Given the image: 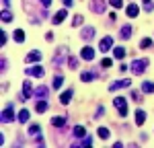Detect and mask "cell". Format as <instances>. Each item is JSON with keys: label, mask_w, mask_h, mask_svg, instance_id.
Instances as JSON below:
<instances>
[{"label": "cell", "mask_w": 154, "mask_h": 148, "mask_svg": "<svg viewBox=\"0 0 154 148\" xmlns=\"http://www.w3.org/2000/svg\"><path fill=\"white\" fill-rule=\"evenodd\" d=\"M91 11L103 14V12H105V2H103V0H93V2H91Z\"/></svg>", "instance_id": "6"}, {"label": "cell", "mask_w": 154, "mask_h": 148, "mask_svg": "<svg viewBox=\"0 0 154 148\" xmlns=\"http://www.w3.org/2000/svg\"><path fill=\"white\" fill-rule=\"evenodd\" d=\"M111 45H113V39L107 35V37H103V39H101V43H99V49H101V51H109V49H111Z\"/></svg>", "instance_id": "8"}, {"label": "cell", "mask_w": 154, "mask_h": 148, "mask_svg": "<svg viewBox=\"0 0 154 148\" xmlns=\"http://www.w3.org/2000/svg\"><path fill=\"white\" fill-rule=\"evenodd\" d=\"M121 37H123V39H130V37H131V27H130V25L121 27Z\"/></svg>", "instance_id": "24"}, {"label": "cell", "mask_w": 154, "mask_h": 148, "mask_svg": "<svg viewBox=\"0 0 154 148\" xmlns=\"http://www.w3.org/2000/svg\"><path fill=\"white\" fill-rule=\"evenodd\" d=\"M37 144H39V146H43V144H45V142H43V136H37Z\"/></svg>", "instance_id": "38"}, {"label": "cell", "mask_w": 154, "mask_h": 148, "mask_svg": "<svg viewBox=\"0 0 154 148\" xmlns=\"http://www.w3.org/2000/svg\"><path fill=\"white\" fill-rule=\"evenodd\" d=\"M68 17V11L66 8H62V11H58L56 14H54V25H60V23H64V19Z\"/></svg>", "instance_id": "10"}, {"label": "cell", "mask_w": 154, "mask_h": 148, "mask_svg": "<svg viewBox=\"0 0 154 148\" xmlns=\"http://www.w3.org/2000/svg\"><path fill=\"white\" fill-rule=\"evenodd\" d=\"M6 68H8V62H6V58H2V72H6Z\"/></svg>", "instance_id": "37"}, {"label": "cell", "mask_w": 154, "mask_h": 148, "mask_svg": "<svg viewBox=\"0 0 154 148\" xmlns=\"http://www.w3.org/2000/svg\"><path fill=\"white\" fill-rule=\"evenodd\" d=\"M113 56H115V58H123V56H125V49L123 48H115L113 49Z\"/></svg>", "instance_id": "31"}, {"label": "cell", "mask_w": 154, "mask_h": 148, "mask_svg": "<svg viewBox=\"0 0 154 148\" xmlns=\"http://www.w3.org/2000/svg\"><path fill=\"white\" fill-rule=\"evenodd\" d=\"M95 27H84L82 31H80V37H82L84 41H91V39H93V37H95Z\"/></svg>", "instance_id": "7"}, {"label": "cell", "mask_w": 154, "mask_h": 148, "mask_svg": "<svg viewBox=\"0 0 154 148\" xmlns=\"http://www.w3.org/2000/svg\"><path fill=\"white\" fill-rule=\"evenodd\" d=\"M131 80L130 78H123V80H117V82H111L109 85V91H117V88H130Z\"/></svg>", "instance_id": "4"}, {"label": "cell", "mask_w": 154, "mask_h": 148, "mask_svg": "<svg viewBox=\"0 0 154 148\" xmlns=\"http://www.w3.org/2000/svg\"><path fill=\"white\" fill-rule=\"evenodd\" d=\"M41 4H43L45 8H49V4H51V0H41Z\"/></svg>", "instance_id": "39"}, {"label": "cell", "mask_w": 154, "mask_h": 148, "mask_svg": "<svg viewBox=\"0 0 154 148\" xmlns=\"http://www.w3.org/2000/svg\"><path fill=\"white\" fill-rule=\"evenodd\" d=\"M39 60H41V51H37V49L29 51V54H27V58H25V62H27V64H37Z\"/></svg>", "instance_id": "5"}, {"label": "cell", "mask_w": 154, "mask_h": 148, "mask_svg": "<svg viewBox=\"0 0 154 148\" xmlns=\"http://www.w3.org/2000/svg\"><path fill=\"white\" fill-rule=\"evenodd\" d=\"M144 2H150V0H144Z\"/></svg>", "instance_id": "41"}, {"label": "cell", "mask_w": 154, "mask_h": 148, "mask_svg": "<svg viewBox=\"0 0 154 148\" xmlns=\"http://www.w3.org/2000/svg\"><path fill=\"white\" fill-rule=\"evenodd\" d=\"M82 17H80V14H76V17H74V25H76V27H78V25H82Z\"/></svg>", "instance_id": "35"}, {"label": "cell", "mask_w": 154, "mask_h": 148, "mask_svg": "<svg viewBox=\"0 0 154 148\" xmlns=\"http://www.w3.org/2000/svg\"><path fill=\"white\" fill-rule=\"evenodd\" d=\"M29 134L39 136V125H37V123H33V125H29Z\"/></svg>", "instance_id": "32"}, {"label": "cell", "mask_w": 154, "mask_h": 148, "mask_svg": "<svg viewBox=\"0 0 154 148\" xmlns=\"http://www.w3.org/2000/svg\"><path fill=\"white\" fill-rule=\"evenodd\" d=\"M27 74H31V76H43V68L41 66H33V68H27Z\"/></svg>", "instance_id": "14"}, {"label": "cell", "mask_w": 154, "mask_h": 148, "mask_svg": "<svg viewBox=\"0 0 154 148\" xmlns=\"http://www.w3.org/2000/svg\"><path fill=\"white\" fill-rule=\"evenodd\" d=\"M35 109L37 113H45V111L49 109V105H48V101H37V105H35Z\"/></svg>", "instance_id": "17"}, {"label": "cell", "mask_w": 154, "mask_h": 148, "mask_svg": "<svg viewBox=\"0 0 154 148\" xmlns=\"http://www.w3.org/2000/svg\"><path fill=\"white\" fill-rule=\"evenodd\" d=\"M12 21V12L8 8H2V23H11Z\"/></svg>", "instance_id": "21"}, {"label": "cell", "mask_w": 154, "mask_h": 148, "mask_svg": "<svg viewBox=\"0 0 154 148\" xmlns=\"http://www.w3.org/2000/svg\"><path fill=\"white\" fill-rule=\"evenodd\" d=\"M12 37H14V41H17V43H23V39H25V31H23V29H17Z\"/></svg>", "instance_id": "22"}, {"label": "cell", "mask_w": 154, "mask_h": 148, "mask_svg": "<svg viewBox=\"0 0 154 148\" xmlns=\"http://www.w3.org/2000/svg\"><path fill=\"white\" fill-rule=\"evenodd\" d=\"M146 68H148V60H134L131 62V72L134 74H144Z\"/></svg>", "instance_id": "2"}, {"label": "cell", "mask_w": 154, "mask_h": 148, "mask_svg": "<svg viewBox=\"0 0 154 148\" xmlns=\"http://www.w3.org/2000/svg\"><path fill=\"white\" fill-rule=\"evenodd\" d=\"M125 12H128V17H130V19H136V17L140 14V8H138L136 4H130V6L125 8Z\"/></svg>", "instance_id": "13"}, {"label": "cell", "mask_w": 154, "mask_h": 148, "mask_svg": "<svg viewBox=\"0 0 154 148\" xmlns=\"http://www.w3.org/2000/svg\"><path fill=\"white\" fill-rule=\"evenodd\" d=\"M64 4H66V6H72V0H64Z\"/></svg>", "instance_id": "40"}, {"label": "cell", "mask_w": 154, "mask_h": 148, "mask_svg": "<svg viewBox=\"0 0 154 148\" xmlns=\"http://www.w3.org/2000/svg\"><path fill=\"white\" fill-rule=\"evenodd\" d=\"M80 58H82V60H95V49L88 48V45H86V48H82V51H80Z\"/></svg>", "instance_id": "9"}, {"label": "cell", "mask_w": 154, "mask_h": 148, "mask_svg": "<svg viewBox=\"0 0 154 148\" xmlns=\"http://www.w3.org/2000/svg\"><path fill=\"white\" fill-rule=\"evenodd\" d=\"M97 134H99V138H103V140H107V138H109V130H107V128H99V132H97Z\"/></svg>", "instance_id": "27"}, {"label": "cell", "mask_w": 154, "mask_h": 148, "mask_svg": "<svg viewBox=\"0 0 154 148\" xmlns=\"http://www.w3.org/2000/svg\"><path fill=\"white\" fill-rule=\"evenodd\" d=\"M91 144H93V138H91V136H84L82 142H76L74 146H91Z\"/></svg>", "instance_id": "25"}, {"label": "cell", "mask_w": 154, "mask_h": 148, "mask_svg": "<svg viewBox=\"0 0 154 148\" xmlns=\"http://www.w3.org/2000/svg\"><path fill=\"white\" fill-rule=\"evenodd\" d=\"M144 122H146V113H144L142 109H138L136 111V123H138V125H144Z\"/></svg>", "instance_id": "18"}, {"label": "cell", "mask_w": 154, "mask_h": 148, "mask_svg": "<svg viewBox=\"0 0 154 148\" xmlns=\"http://www.w3.org/2000/svg\"><path fill=\"white\" fill-rule=\"evenodd\" d=\"M35 93H33V86H31V82L29 80H25L23 82V97H33Z\"/></svg>", "instance_id": "12"}, {"label": "cell", "mask_w": 154, "mask_h": 148, "mask_svg": "<svg viewBox=\"0 0 154 148\" xmlns=\"http://www.w3.org/2000/svg\"><path fill=\"white\" fill-rule=\"evenodd\" d=\"M144 8H146V11H154V4L152 2H144Z\"/></svg>", "instance_id": "36"}, {"label": "cell", "mask_w": 154, "mask_h": 148, "mask_svg": "<svg viewBox=\"0 0 154 148\" xmlns=\"http://www.w3.org/2000/svg\"><path fill=\"white\" fill-rule=\"evenodd\" d=\"M142 91H144V93H154V82L144 80V82H142Z\"/></svg>", "instance_id": "20"}, {"label": "cell", "mask_w": 154, "mask_h": 148, "mask_svg": "<svg viewBox=\"0 0 154 148\" xmlns=\"http://www.w3.org/2000/svg\"><path fill=\"white\" fill-rule=\"evenodd\" d=\"M74 136H76V138H84V128L82 125H76V128H74Z\"/></svg>", "instance_id": "28"}, {"label": "cell", "mask_w": 154, "mask_h": 148, "mask_svg": "<svg viewBox=\"0 0 154 148\" xmlns=\"http://www.w3.org/2000/svg\"><path fill=\"white\" fill-rule=\"evenodd\" d=\"M111 64H113V60H111V58H105V60L101 62V66H103V68H109Z\"/></svg>", "instance_id": "33"}, {"label": "cell", "mask_w": 154, "mask_h": 148, "mask_svg": "<svg viewBox=\"0 0 154 148\" xmlns=\"http://www.w3.org/2000/svg\"><path fill=\"white\" fill-rule=\"evenodd\" d=\"M12 119H14V109H12V105H6V107L2 109V122L11 123Z\"/></svg>", "instance_id": "3"}, {"label": "cell", "mask_w": 154, "mask_h": 148, "mask_svg": "<svg viewBox=\"0 0 154 148\" xmlns=\"http://www.w3.org/2000/svg\"><path fill=\"white\" fill-rule=\"evenodd\" d=\"M48 95H49V88H48V86H39V88L35 91V97H39V99H43V97L48 99Z\"/></svg>", "instance_id": "16"}, {"label": "cell", "mask_w": 154, "mask_h": 148, "mask_svg": "<svg viewBox=\"0 0 154 148\" xmlns=\"http://www.w3.org/2000/svg\"><path fill=\"white\" fill-rule=\"evenodd\" d=\"M19 122L21 123L29 122V109H21V113H19Z\"/></svg>", "instance_id": "23"}, {"label": "cell", "mask_w": 154, "mask_h": 148, "mask_svg": "<svg viewBox=\"0 0 154 148\" xmlns=\"http://www.w3.org/2000/svg\"><path fill=\"white\" fill-rule=\"evenodd\" d=\"M121 4H123V0H111V6L113 8H121Z\"/></svg>", "instance_id": "34"}, {"label": "cell", "mask_w": 154, "mask_h": 148, "mask_svg": "<svg viewBox=\"0 0 154 148\" xmlns=\"http://www.w3.org/2000/svg\"><path fill=\"white\" fill-rule=\"evenodd\" d=\"M95 78H97V74L91 72V70H86V72L80 74V80H82V82H91V80H95Z\"/></svg>", "instance_id": "15"}, {"label": "cell", "mask_w": 154, "mask_h": 148, "mask_svg": "<svg viewBox=\"0 0 154 148\" xmlns=\"http://www.w3.org/2000/svg\"><path fill=\"white\" fill-rule=\"evenodd\" d=\"M113 105L117 107V111H119V115H121V117H125V115H128V99H123V97H115Z\"/></svg>", "instance_id": "1"}, {"label": "cell", "mask_w": 154, "mask_h": 148, "mask_svg": "<svg viewBox=\"0 0 154 148\" xmlns=\"http://www.w3.org/2000/svg\"><path fill=\"white\" fill-rule=\"evenodd\" d=\"M51 125H56V128H64V125H66V117H54V119H51Z\"/></svg>", "instance_id": "19"}, {"label": "cell", "mask_w": 154, "mask_h": 148, "mask_svg": "<svg viewBox=\"0 0 154 148\" xmlns=\"http://www.w3.org/2000/svg\"><path fill=\"white\" fill-rule=\"evenodd\" d=\"M150 45H152V39H150V37H144L142 41H140V48H150Z\"/></svg>", "instance_id": "30"}, {"label": "cell", "mask_w": 154, "mask_h": 148, "mask_svg": "<svg viewBox=\"0 0 154 148\" xmlns=\"http://www.w3.org/2000/svg\"><path fill=\"white\" fill-rule=\"evenodd\" d=\"M68 66H70L72 70H76V68H78V58H74V56H70V60H68Z\"/></svg>", "instance_id": "29"}, {"label": "cell", "mask_w": 154, "mask_h": 148, "mask_svg": "<svg viewBox=\"0 0 154 148\" xmlns=\"http://www.w3.org/2000/svg\"><path fill=\"white\" fill-rule=\"evenodd\" d=\"M72 95H74V91H64V93H62V95H60V103H62V105H68V103H70V99H72Z\"/></svg>", "instance_id": "11"}, {"label": "cell", "mask_w": 154, "mask_h": 148, "mask_svg": "<svg viewBox=\"0 0 154 148\" xmlns=\"http://www.w3.org/2000/svg\"><path fill=\"white\" fill-rule=\"evenodd\" d=\"M62 85H64V76H62V74H56V78H54V88H60Z\"/></svg>", "instance_id": "26"}]
</instances>
